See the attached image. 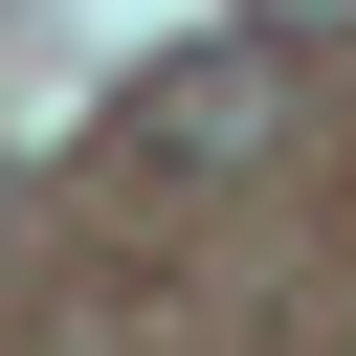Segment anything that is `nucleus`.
<instances>
[{
  "label": "nucleus",
  "mask_w": 356,
  "mask_h": 356,
  "mask_svg": "<svg viewBox=\"0 0 356 356\" xmlns=\"http://www.w3.org/2000/svg\"><path fill=\"white\" fill-rule=\"evenodd\" d=\"M289 22H356V0H267V44H289Z\"/></svg>",
  "instance_id": "2"
},
{
  "label": "nucleus",
  "mask_w": 356,
  "mask_h": 356,
  "mask_svg": "<svg viewBox=\"0 0 356 356\" xmlns=\"http://www.w3.org/2000/svg\"><path fill=\"white\" fill-rule=\"evenodd\" d=\"M267 111H289V67H267V44H200V67H134L111 134H134V178H156V156H178V178H245Z\"/></svg>",
  "instance_id": "1"
}]
</instances>
